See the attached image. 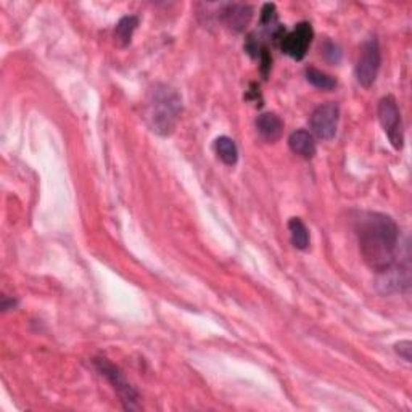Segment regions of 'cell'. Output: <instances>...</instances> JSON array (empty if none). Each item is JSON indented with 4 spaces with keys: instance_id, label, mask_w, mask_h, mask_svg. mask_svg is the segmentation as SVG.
Instances as JSON below:
<instances>
[{
    "instance_id": "6da1fadb",
    "label": "cell",
    "mask_w": 412,
    "mask_h": 412,
    "mask_svg": "<svg viewBox=\"0 0 412 412\" xmlns=\"http://www.w3.org/2000/svg\"><path fill=\"white\" fill-rule=\"evenodd\" d=\"M361 255L375 273L385 274L396 263L399 229L395 221L382 213L364 211L356 219Z\"/></svg>"
},
{
    "instance_id": "52a82bcc",
    "label": "cell",
    "mask_w": 412,
    "mask_h": 412,
    "mask_svg": "<svg viewBox=\"0 0 412 412\" xmlns=\"http://www.w3.org/2000/svg\"><path fill=\"white\" fill-rule=\"evenodd\" d=\"M95 366L98 369V372H100L103 377H107L110 380V384L115 386V390L120 395L121 401L125 403V408L137 409V404H135L137 403V393H135L132 386L126 382L118 369H116L112 362L103 358L95 359Z\"/></svg>"
},
{
    "instance_id": "277c9868",
    "label": "cell",
    "mask_w": 412,
    "mask_h": 412,
    "mask_svg": "<svg viewBox=\"0 0 412 412\" xmlns=\"http://www.w3.org/2000/svg\"><path fill=\"white\" fill-rule=\"evenodd\" d=\"M380 63H382V55H380L379 42L375 38L364 42L361 48V55L356 65V79L362 88H371L377 79Z\"/></svg>"
},
{
    "instance_id": "3957f363",
    "label": "cell",
    "mask_w": 412,
    "mask_h": 412,
    "mask_svg": "<svg viewBox=\"0 0 412 412\" xmlns=\"http://www.w3.org/2000/svg\"><path fill=\"white\" fill-rule=\"evenodd\" d=\"M379 120L386 134V137L390 139L391 145L395 147L396 150H403L404 129L396 98L393 95H386L379 102Z\"/></svg>"
},
{
    "instance_id": "9a60e30c",
    "label": "cell",
    "mask_w": 412,
    "mask_h": 412,
    "mask_svg": "<svg viewBox=\"0 0 412 412\" xmlns=\"http://www.w3.org/2000/svg\"><path fill=\"white\" fill-rule=\"evenodd\" d=\"M322 55L325 57V60L330 61V63H338L342 58V51H340V47L334 44V42L327 41L322 47Z\"/></svg>"
},
{
    "instance_id": "5b68a950",
    "label": "cell",
    "mask_w": 412,
    "mask_h": 412,
    "mask_svg": "<svg viewBox=\"0 0 412 412\" xmlns=\"http://www.w3.org/2000/svg\"><path fill=\"white\" fill-rule=\"evenodd\" d=\"M338 120H340V107L334 102H329L319 105L315 112H312L310 125L312 132H315L319 139L330 140L334 139L337 134Z\"/></svg>"
},
{
    "instance_id": "30bf717a",
    "label": "cell",
    "mask_w": 412,
    "mask_h": 412,
    "mask_svg": "<svg viewBox=\"0 0 412 412\" xmlns=\"http://www.w3.org/2000/svg\"><path fill=\"white\" fill-rule=\"evenodd\" d=\"M288 145H290V150L305 159H311L316 155V142L312 134L307 131H295L290 139H288Z\"/></svg>"
},
{
    "instance_id": "4fadbf2b",
    "label": "cell",
    "mask_w": 412,
    "mask_h": 412,
    "mask_svg": "<svg viewBox=\"0 0 412 412\" xmlns=\"http://www.w3.org/2000/svg\"><path fill=\"white\" fill-rule=\"evenodd\" d=\"M288 231H290L292 243L295 245V248L298 250L310 248V231H307L303 221L300 218H292L288 221Z\"/></svg>"
},
{
    "instance_id": "8fae6325",
    "label": "cell",
    "mask_w": 412,
    "mask_h": 412,
    "mask_svg": "<svg viewBox=\"0 0 412 412\" xmlns=\"http://www.w3.org/2000/svg\"><path fill=\"white\" fill-rule=\"evenodd\" d=\"M139 26L137 16H125L121 18L115 28V41L120 47H126L131 44L134 31Z\"/></svg>"
},
{
    "instance_id": "8992f818",
    "label": "cell",
    "mask_w": 412,
    "mask_h": 412,
    "mask_svg": "<svg viewBox=\"0 0 412 412\" xmlns=\"http://www.w3.org/2000/svg\"><path fill=\"white\" fill-rule=\"evenodd\" d=\"M312 38H315V31L310 23H298L290 33L284 34L280 38V48L288 57L293 60H303L310 48Z\"/></svg>"
},
{
    "instance_id": "7c38bea8",
    "label": "cell",
    "mask_w": 412,
    "mask_h": 412,
    "mask_svg": "<svg viewBox=\"0 0 412 412\" xmlns=\"http://www.w3.org/2000/svg\"><path fill=\"white\" fill-rule=\"evenodd\" d=\"M214 150L221 162L227 166H233L238 162V149L231 137H226V135L218 137L214 142Z\"/></svg>"
},
{
    "instance_id": "7a4b0ae2",
    "label": "cell",
    "mask_w": 412,
    "mask_h": 412,
    "mask_svg": "<svg viewBox=\"0 0 412 412\" xmlns=\"http://www.w3.org/2000/svg\"><path fill=\"white\" fill-rule=\"evenodd\" d=\"M182 115V98L166 84H155L147 95L145 121L158 135H171Z\"/></svg>"
},
{
    "instance_id": "2e32d148",
    "label": "cell",
    "mask_w": 412,
    "mask_h": 412,
    "mask_svg": "<svg viewBox=\"0 0 412 412\" xmlns=\"http://www.w3.org/2000/svg\"><path fill=\"white\" fill-rule=\"evenodd\" d=\"M396 348V353L404 358L406 362H411L412 361V343L409 340H404V342H399Z\"/></svg>"
},
{
    "instance_id": "9c48e42d",
    "label": "cell",
    "mask_w": 412,
    "mask_h": 412,
    "mask_svg": "<svg viewBox=\"0 0 412 412\" xmlns=\"http://www.w3.org/2000/svg\"><path fill=\"white\" fill-rule=\"evenodd\" d=\"M256 129L266 142H275L284 134V121L274 113H263L256 120Z\"/></svg>"
},
{
    "instance_id": "5bb4252c",
    "label": "cell",
    "mask_w": 412,
    "mask_h": 412,
    "mask_svg": "<svg viewBox=\"0 0 412 412\" xmlns=\"http://www.w3.org/2000/svg\"><path fill=\"white\" fill-rule=\"evenodd\" d=\"M307 83L315 85V88L321 90H332L337 88V81L332 76L325 75V73L316 70V68H307L306 70Z\"/></svg>"
},
{
    "instance_id": "ba28073f",
    "label": "cell",
    "mask_w": 412,
    "mask_h": 412,
    "mask_svg": "<svg viewBox=\"0 0 412 412\" xmlns=\"http://www.w3.org/2000/svg\"><path fill=\"white\" fill-rule=\"evenodd\" d=\"M223 18L227 26L240 33V31H243L250 24L251 18H253V10L248 5H227L223 11Z\"/></svg>"
}]
</instances>
